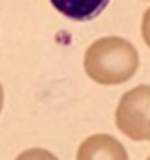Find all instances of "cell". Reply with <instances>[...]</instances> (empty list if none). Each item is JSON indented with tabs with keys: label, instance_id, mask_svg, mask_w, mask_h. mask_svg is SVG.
I'll use <instances>...</instances> for the list:
<instances>
[{
	"label": "cell",
	"instance_id": "obj_1",
	"mask_svg": "<svg viewBox=\"0 0 150 160\" xmlns=\"http://www.w3.org/2000/svg\"><path fill=\"white\" fill-rule=\"evenodd\" d=\"M83 68L88 77L103 86H119L139 70L137 48L121 36H103L85 50Z\"/></svg>",
	"mask_w": 150,
	"mask_h": 160
},
{
	"label": "cell",
	"instance_id": "obj_2",
	"mask_svg": "<svg viewBox=\"0 0 150 160\" xmlns=\"http://www.w3.org/2000/svg\"><path fill=\"white\" fill-rule=\"evenodd\" d=\"M116 129L130 140H150V86L130 88L119 99L114 113Z\"/></svg>",
	"mask_w": 150,
	"mask_h": 160
},
{
	"label": "cell",
	"instance_id": "obj_3",
	"mask_svg": "<svg viewBox=\"0 0 150 160\" xmlns=\"http://www.w3.org/2000/svg\"><path fill=\"white\" fill-rule=\"evenodd\" d=\"M76 160H130L125 147L108 133L90 135L81 142Z\"/></svg>",
	"mask_w": 150,
	"mask_h": 160
},
{
	"label": "cell",
	"instance_id": "obj_4",
	"mask_svg": "<svg viewBox=\"0 0 150 160\" xmlns=\"http://www.w3.org/2000/svg\"><path fill=\"white\" fill-rule=\"evenodd\" d=\"M54 9L58 14H63L70 20H92L96 18L105 7H108L110 0H49Z\"/></svg>",
	"mask_w": 150,
	"mask_h": 160
},
{
	"label": "cell",
	"instance_id": "obj_5",
	"mask_svg": "<svg viewBox=\"0 0 150 160\" xmlns=\"http://www.w3.org/2000/svg\"><path fill=\"white\" fill-rule=\"evenodd\" d=\"M16 160H58V158L47 149H27V151L18 153Z\"/></svg>",
	"mask_w": 150,
	"mask_h": 160
},
{
	"label": "cell",
	"instance_id": "obj_6",
	"mask_svg": "<svg viewBox=\"0 0 150 160\" xmlns=\"http://www.w3.org/2000/svg\"><path fill=\"white\" fill-rule=\"evenodd\" d=\"M141 36H143V41H146V45L150 48V7L146 9V14H143V18H141Z\"/></svg>",
	"mask_w": 150,
	"mask_h": 160
},
{
	"label": "cell",
	"instance_id": "obj_7",
	"mask_svg": "<svg viewBox=\"0 0 150 160\" xmlns=\"http://www.w3.org/2000/svg\"><path fill=\"white\" fill-rule=\"evenodd\" d=\"M2 104H5V90H2V83H0V111H2Z\"/></svg>",
	"mask_w": 150,
	"mask_h": 160
},
{
	"label": "cell",
	"instance_id": "obj_8",
	"mask_svg": "<svg viewBox=\"0 0 150 160\" xmlns=\"http://www.w3.org/2000/svg\"><path fill=\"white\" fill-rule=\"evenodd\" d=\"M148 160H150V156H148Z\"/></svg>",
	"mask_w": 150,
	"mask_h": 160
}]
</instances>
